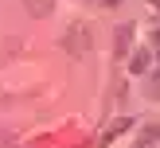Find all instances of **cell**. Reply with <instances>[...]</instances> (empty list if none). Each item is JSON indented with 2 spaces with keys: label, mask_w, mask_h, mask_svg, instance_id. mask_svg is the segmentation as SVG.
Masks as SVG:
<instances>
[{
  "label": "cell",
  "mask_w": 160,
  "mask_h": 148,
  "mask_svg": "<svg viewBox=\"0 0 160 148\" xmlns=\"http://www.w3.org/2000/svg\"><path fill=\"white\" fill-rule=\"evenodd\" d=\"M148 93H152V98L160 93V78H152V82H148Z\"/></svg>",
  "instance_id": "8992f818"
},
{
  "label": "cell",
  "mask_w": 160,
  "mask_h": 148,
  "mask_svg": "<svg viewBox=\"0 0 160 148\" xmlns=\"http://www.w3.org/2000/svg\"><path fill=\"white\" fill-rule=\"evenodd\" d=\"M94 47V27L90 23H70L67 31H62V51L74 55V59H82V55H90Z\"/></svg>",
  "instance_id": "6da1fadb"
},
{
  "label": "cell",
  "mask_w": 160,
  "mask_h": 148,
  "mask_svg": "<svg viewBox=\"0 0 160 148\" xmlns=\"http://www.w3.org/2000/svg\"><path fill=\"white\" fill-rule=\"evenodd\" d=\"M51 8H55V0H28L31 16H51Z\"/></svg>",
  "instance_id": "5b68a950"
},
{
  "label": "cell",
  "mask_w": 160,
  "mask_h": 148,
  "mask_svg": "<svg viewBox=\"0 0 160 148\" xmlns=\"http://www.w3.org/2000/svg\"><path fill=\"white\" fill-rule=\"evenodd\" d=\"M148 62H152V55H148V51H137V55L129 59V70H133V74H145Z\"/></svg>",
  "instance_id": "277c9868"
},
{
  "label": "cell",
  "mask_w": 160,
  "mask_h": 148,
  "mask_svg": "<svg viewBox=\"0 0 160 148\" xmlns=\"http://www.w3.org/2000/svg\"><path fill=\"white\" fill-rule=\"evenodd\" d=\"M113 39H117V43H113V55L125 59V55H129V43H133V23H121V27L113 31Z\"/></svg>",
  "instance_id": "7a4b0ae2"
},
{
  "label": "cell",
  "mask_w": 160,
  "mask_h": 148,
  "mask_svg": "<svg viewBox=\"0 0 160 148\" xmlns=\"http://www.w3.org/2000/svg\"><path fill=\"white\" fill-rule=\"evenodd\" d=\"M129 129H133V121H129V117H117L113 125H106V132H102V140H98V144H109V140H117L121 132H129Z\"/></svg>",
  "instance_id": "3957f363"
}]
</instances>
